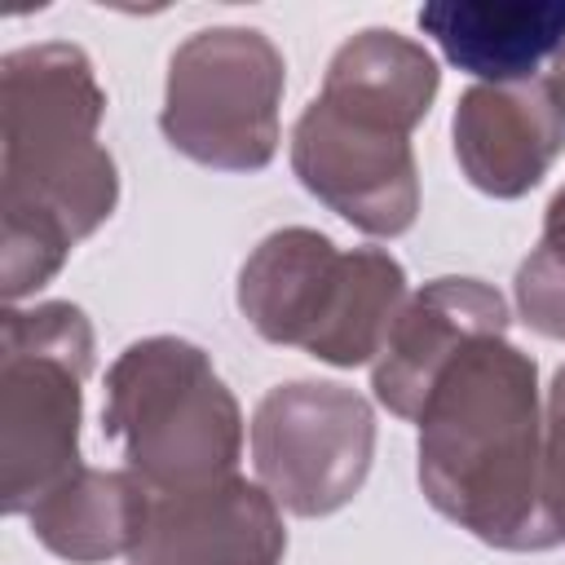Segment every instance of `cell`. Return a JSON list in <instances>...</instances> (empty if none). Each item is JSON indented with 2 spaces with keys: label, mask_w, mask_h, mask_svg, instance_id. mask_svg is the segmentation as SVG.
Masks as SVG:
<instances>
[{
  "label": "cell",
  "mask_w": 565,
  "mask_h": 565,
  "mask_svg": "<svg viewBox=\"0 0 565 565\" xmlns=\"http://www.w3.org/2000/svg\"><path fill=\"white\" fill-rule=\"evenodd\" d=\"M415 22L477 84H525L565 49V0H428Z\"/></svg>",
  "instance_id": "cell-12"
},
{
  "label": "cell",
  "mask_w": 565,
  "mask_h": 565,
  "mask_svg": "<svg viewBox=\"0 0 565 565\" xmlns=\"http://www.w3.org/2000/svg\"><path fill=\"white\" fill-rule=\"evenodd\" d=\"M441 88L437 57L388 26L344 40L318 97L291 128V172L340 221L371 238H397L419 216V163L411 132Z\"/></svg>",
  "instance_id": "cell-3"
},
{
  "label": "cell",
  "mask_w": 565,
  "mask_h": 565,
  "mask_svg": "<svg viewBox=\"0 0 565 565\" xmlns=\"http://www.w3.org/2000/svg\"><path fill=\"white\" fill-rule=\"evenodd\" d=\"M481 335H508V300L499 287L459 274L428 278L406 296L380 358L371 362L375 402L388 415L415 424L437 375Z\"/></svg>",
  "instance_id": "cell-10"
},
{
  "label": "cell",
  "mask_w": 565,
  "mask_h": 565,
  "mask_svg": "<svg viewBox=\"0 0 565 565\" xmlns=\"http://www.w3.org/2000/svg\"><path fill=\"white\" fill-rule=\"evenodd\" d=\"M150 486L128 468H75L31 512L26 525L44 552L71 565L128 556L146 530Z\"/></svg>",
  "instance_id": "cell-13"
},
{
  "label": "cell",
  "mask_w": 565,
  "mask_h": 565,
  "mask_svg": "<svg viewBox=\"0 0 565 565\" xmlns=\"http://www.w3.org/2000/svg\"><path fill=\"white\" fill-rule=\"evenodd\" d=\"M282 508L260 481L238 472L154 494L128 565H282Z\"/></svg>",
  "instance_id": "cell-9"
},
{
  "label": "cell",
  "mask_w": 565,
  "mask_h": 565,
  "mask_svg": "<svg viewBox=\"0 0 565 565\" xmlns=\"http://www.w3.org/2000/svg\"><path fill=\"white\" fill-rule=\"evenodd\" d=\"M516 309L530 331L543 340H565V185L543 212L534 252L516 265Z\"/></svg>",
  "instance_id": "cell-14"
},
{
  "label": "cell",
  "mask_w": 565,
  "mask_h": 565,
  "mask_svg": "<svg viewBox=\"0 0 565 565\" xmlns=\"http://www.w3.org/2000/svg\"><path fill=\"white\" fill-rule=\"evenodd\" d=\"M424 499L499 552L561 547L543 512L539 362L508 335L472 340L433 384L419 415Z\"/></svg>",
  "instance_id": "cell-2"
},
{
  "label": "cell",
  "mask_w": 565,
  "mask_h": 565,
  "mask_svg": "<svg viewBox=\"0 0 565 565\" xmlns=\"http://www.w3.org/2000/svg\"><path fill=\"white\" fill-rule=\"evenodd\" d=\"M102 433L154 494L221 481L243 459L238 397L185 335L132 340L110 362Z\"/></svg>",
  "instance_id": "cell-5"
},
{
  "label": "cell",
  "mask_w": 565,
  "mask_h": 565,
  "mask_svg": "<svg viewBox=\"0 0 565 565\" xmlns=\"http://www.w3.org/2000/svg\"><path fill=\"white\" fill-rule=\"evenodd\" d=\"M543 512L556 543H565V366L543 402Z\"/></svg>",
  "instance_id": "cell-15"
},
{
  "label": "cell",
  "mask_w": 565,
  "mask_h": 565,
  "mask_svg": "<svg viewBox=\"0 0 565 565\" xmlns=\"http://www.w3.org/2000/svg\"><path fill=\"white\" fill-rule=\"evenodd\" d=\"M0 291L4 305H22L110 221L119 168L102 146L106 88L71 40L0 57Z\"/></svg>",
  "instance_id": "cell-1"
},
{
  "label": "cell",
  "mask_w": 565,
  "mask_h": 565,
  "mask_svg": "<svg viewBox=\"0 0 565 565\" xmlns=\"http://www.w3.org/2000/svg\"><path fill=\"white\" fill-rule=\"evenodd\" d=\"M543 84H547V93L556 97V106H561V115H565V49L552 57V71H547Z\"/></svg>",
  "instance_id": "cell-16"
},
{
  "label": "cell",
  "mask_w": 565,
  "mask_h": 565,
  "mask_svg": "<svg viewBox=\"0 0 565 565\" xmlns=\"http://www.w3.org/2000/svg\"><path fill=\"white\" fill-rule=\"evenodd\" d=\"M406 269L384 247L340 252L309 225L265 234L238 269V313L282 349L353 371L380 358L384 335L406 305Z\"/></svg>",
  "instance_id": "cell-4"
},
{
  "label": "cell",
  "mask_w": 565,
  "mask_h": 565,
  "mask_svg": "<svg viewBox=\"0 0 565 565\" xmlns=\"http://www.w3.org/2000/svg\"><path fill=\"white\" fill-rule=\"evenodd\" d=\"M93 322L71 300L9 305L0 322V508L26 516L79 459Z\"/></svg>",
  "instance_id": "cell-6"
},
{
  "label": "cell",
  "mask_w": 565,
  "mask_h": 565,
  "mask_svg": "<svg viewBox=\"0 0 565 565\" xmlns=\"http://www.w3.org/2000/svg\"><path fill=\"white\" fill-rule=\"evenodd\" d=\"M375 459L371 402L335 380L274 384L252 415V468L291 516H331L358 499Z\"/></svg>",
  "instance_id": "cell-8"
},
{
  "label": "cell",
  "mask_w": 565,
  "mask_h": 565,
  "mask_svg": "<svg viewBox=\"0 0 565 565\" xmlns=\"http://www.w3.org/2000/svg\"><path fill=\"white\" fill-rule=\"evenodd\" d=\"M287 62L256 26H203L168 57L159 132L199 168L260 172L274 163L282 128Z\"/></svg>",
  "instance_id": "cell-7"
},
{
  "label": "cell",
  "mask_w": 565,
  "mask_h": 565,
  "mask_svg": "<svg viewBox=\"0 0 565 565\" xmlns=\"http://www.w3.org/2000/svg\"><path fill=\"white\" fill-rule=\"evenodd\" d=\"M450 141L472 190L490 199H521L565 150V115L543 79L472 84L455 102Z\"/></svg>",
  "instance_id": "cell-11"
}]
</instances>
